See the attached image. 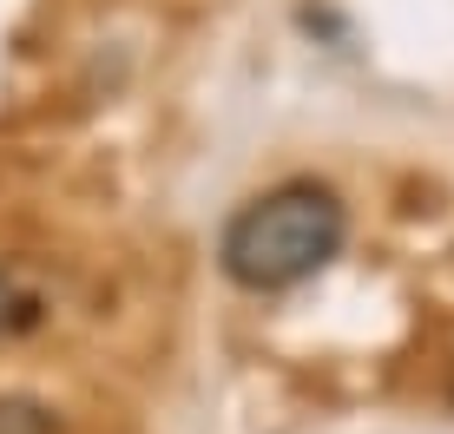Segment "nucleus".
Here are the masks:
<instances>
[{
  "instance_id": "1",
  "label": "nucleus",
  "mask_w": 454,
  "mask_h": 434,
  "mask_svg": "<svg viewBox=\"0 0 454 434\" xmlns=\"http://www.w3.org/2000/svg\"><path fill=\"white\" fill-rule=\"evenodd\" d=\"M342 244H349L342 198L317 178H284L224 224L217 263H224V276L238 290L270 297V290H296L317 270H330L342 257Z\"/></svg>"
},
{
  "instance_id": "3",
  "label": "nucleus",
  "mask_w": 454,
  "mask_h": 434,
  "mask_svg": "<svg viewBox=\"0 0 454 434\" xmlns=\"http://www.w3.org/2000/svg\"><path fill=\"white\" fill-rule=\"evenodd\" d=\"M34 316H40V303L27 297V290L13 283L7 270H0V336H7V329H27V322H34Z\"/></svg>"
},
{
  "instance_id": "2",
  "label": "nucleus",
  "mask_w": 454,
  "mask_h": 434,
  "mask_svg": "<svg viewBox=\"0 0 454 434\" xmlns=\"http://www.w3.org/2000/svg\"><path fill=\"white\" fill-rule=\"evenodd\" d=\"M0 434H59V422H53V408H40V401L0 395Z\"/></svg>"
}]
</instances>
